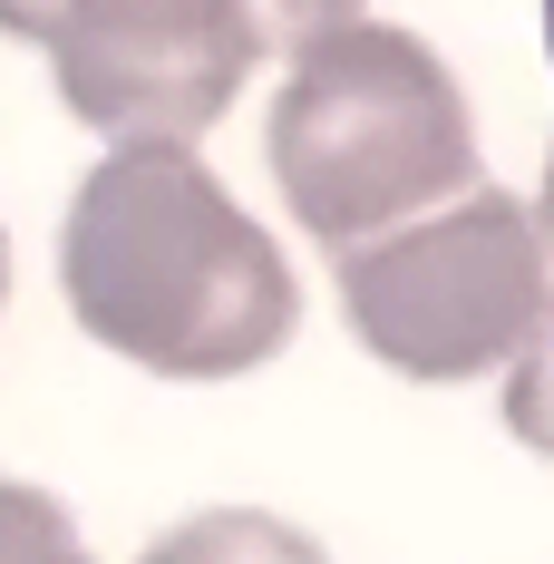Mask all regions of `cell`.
<instances>
[{"mask_svg":"<svg viewBox=\"0 0 554 564\" xmlns=\"http://www.w3.org/2000/svg\"><path fill=\"white\" fill-rule=\"evenodd\" d=\"M58 292L98 350L156 380H243L302 322L282 243L185 147L98 156L58 234Z\"/></svg>","mask_w":554,"mask_h":564,"instance_id":"1","label":"cell"},{"mask_svg":"<svg viewBox=\"0 0 554 564\" xmlns=\"http://www.w3.org/2000/svg\"><path fill=\"white\" fill-rule=\"evenodd\" d=\"M263 127L292 225L332 253L438 215L477 185V127L457 78L389 20H332L322 40H302Z\"/></svg>","mask_w":554,"mask_h":564,"instance_id":"2","label":"cell"},{"mask_svg":"<svg viewBox=\"0 0 554 564\" xmlns=\"http://www.w3.org/2000/svg\"><path fill=\"white\" fill-rule=\"evenodd\" d=\"M360 0H50L40 50L58 98L108 147H185L233 108L253 58L302 50Z\"/></svg>","mask_w":554,"mask_h":564,"instance_id":"3","label":"cell"},{"mask_svg":"<svg viewBox=\"0 0 554 564\" xmlns=\"http://www.w3.org/2000/svg\"><path fill=\"white\" fill-rule=\"evenodd\" d=\"M545 292L554 282L535 215L487 185L340 253V312L370 340V360H389L399 380H477V370L515 360Z\"/></svg>","mask_w":554,"mask_h":564,"instance_id":"4","label":"cell"},{"mask_svg":"<svg viewBox=\"0 0 554 564\" xmlns=\"http://www.w3.org/2000/svg\"><path fill=\"white\" fill-rule=\"evenodd\" d=\"M137 564H322V545L282 516H253V507H215V516H185L166 525Z\"/></svg>","mask_w":554,"mask_h":564,"instance_id":"5","label":"cell"},{"mask_svg":"<svg viewBox=\"0 0 554 564\" xmlns=\"http://www.w3.org/2000/svg\"><path fill=\"white\" fill-rule=\"evenodd\" d=\"M0 564H88V545H78V525H68L58 497L0 477Z\"/></svg>","mask_w":554,"mask_h":564,"instance_id":"6","label":"cell"},{"mask_svg":"<svg viewBox=\"0 0 554 564\" xmlns=\"http://www.w3.org/2000/svg\"><path fill=\"white\" fill-rule=\"evenodd\" d=\"M506 429L535 457H554V292L535 312V332L515 340V380H506Z\"/></svg>","mask_w":554,"mask_h":564,"instance_id":"7","label":"cell"},{"mask_svg":"<svg viewBox=\"0 0 554 564\" xmlns=\"http://www.w3.org/2000/svg\"><path fill=\"white\" fill-rule=\"evenodd\" d=\"M0 30H10V40H40V30H50V0H0Z\"/></svg>","mask_w":554,"mask_h":564,"instance_id":"8","label":"cell"},{"mask_svg":"<svg viewBox=\"0 0 554 564\" xmlns=\"http://www.w3.org/2000/svg\"><path fill=\"white\" fill-rule=\"evenodd\" d=\"M535 243H545V263H554V156H545V195H535Z\"/></svg>","mask_w":554,"mask_h":564,"instance_id":"9","label":"cell"},{"mask_svg":"<svg viewBox=\"0 0 554 564\" xmlns=\"http://www.w3.org/2000/svg\"><path fill=\"white\" fill-rule=\"evenodd\" d=\"M0 302H10V234H0Z\"/></svg>","mask_w":554,"mask_h":564,"instance_id":"10","label":"cell"},{"mask_svg":"<svg viewBox=\"0 0 554 564\" xmlns=\"http://www.w3.org/2000/svg\"><path fill=\"white\" fill-rule=\"evenodd\" d=\"M545 50H554V0H545Z\"/></svg>","mask_w":554,"mask_h":564,"instance_id":"11","label":"cell"}]
</instances>
